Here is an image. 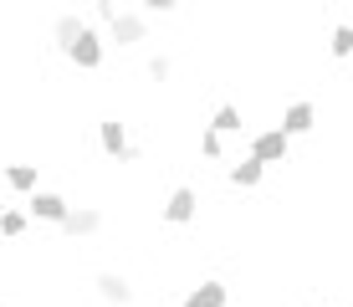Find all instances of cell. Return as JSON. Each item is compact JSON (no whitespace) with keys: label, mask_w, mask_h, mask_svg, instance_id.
Segmentation results:
<instances>
[{"label":"cell","mask_w":353,"mask_h":307,"mask_svg":"<svg viewBox=\"0 0 353 307\" xmlns=\"http://www.w3.org/2000/svg\"><path fill=\"white\" fill-rule=\"evenodd\" d=\"M159 220L174 226V230L194 226V220H200V190H194V184H174V190L164 195V205H159Z\"/></svg>","instance_id":"cell-1"},{"label":"cell","mask_w":353,"mask_h":307,"mask_svg":"<svg viewBox=\"0 0 353 307\" xmlns=\"http://www.w3.org/2000/svg\"><path fill=\"white\" fill-rule=\"evenodd\" d=\"M67 61H72L77 72H103V61H108V31H92V26H88L77 41L67 46Z\"/></svg>","instance_id":"cell-2"},{"label":"cell","mask_w":353,"mask_h":307,"mask_svg":"<svg viewBox=\"0 0 353 307\" xmlns=\"http://www.w3.org/2000/svg\"><path fill=\"white\" fill-rule=\"evenodd\" d=\"M246 154H251V159H261L266 169H272V164H287V159H292V133H282V128H276V123H272V128L251 133Z\"/></svg>","instance_id":"cell-3"},{"label":"cell","mask_w":353,"mask_h":307,"mask_svg":"<svg viewBox=\"0 0 353 307\" xmlns=\"http://www.w3.org/2000/svg\"><path fill=\"white\" fill-rule=\"evenodd\" d=\"M103 31H108V41H113V46H123V52H128V46L149 41V16H143V10H118Z\"/></svg>","instance_id":"cell-4"},{"label":"cell","mask_w":353,"mask_h":307,"mask_svg":"<svg viewBox=\"0 0 353 307\" xmlns=\"http://www.w3.org/2000/svg\"><path fill=\"white\" fill-rule=\"evenodd\" d=\"M103 226H108L103 205H72V215H67L57 230H62L67 241H92V236H103Z\"/></svg>","instance_id":"cell-5"},{"label":"cell","mask_w":353,"mask_h":307,"mask_svg":"<svg viewBox=\"0 0 353 307\" xmlns=\"http://www.w3.org/2000/svg\"><path fill=\"white\" fill-rule=\"evenodd\" d=\"M26 210H31V220H41V226H62L72 215V200L62 190H36V195H26Z\"/></svg>","instance_id":"cell-6"},{"label":"cell","mask_w":353,"mask_h":307,"mask_svg":"<svg viewBox=\"0 0 353 307\" xmlns=\"http://www.w3.org/2000/svg\"><path fill=\"white\" fill-rule=\"evenodd\" d=\"M276 128L292 133V139H307V133L318 128V103H312V97H292L282 108V123H276Z\"/></svg>","instance_id":"cell-7"},{"label":"cell","mask_w":353,"mask_h":307,"mask_svg":"<svg viewBox=\"0 0 353 307\" xmlns=\"http://www.w3.org/2000/svg\"><path fill=\"white\" fill-rule=\"evenodd\" d=\"M92 287H97V302H108V307H128L133 302V281L123 272H113V266H103V272L92 277Z\"/></svg>","instance_id":"cell-8"},{"label":"cell","mask_w":353,"mask_h":307,"mask_svg":"<svg viewBox=\"0 0 353 307\" xmlns=\"http://www.w3.org/2000/svg\"><path fill=\"white\" fill-rule=\"evenodd\" d=\"M179 307H230V287H225L221 277H200L185 292V302H179Z\"/></svg>","instance_id":"cell-9"},{"label":"cell","mask_w":353,"mask_h":307,"mask_svg":"<svg viewBox=\"0 0 353 307\" xmlns=\"http://www.w3.org/2000/svg\"><path fill=\"white\" fill-rule=\"evenodd\" d=\"M97 149L113 159V164H123V154H128V123L123 118H103V123H97Z\"/></svg>","instance_id":"cell-10"},{"label":"cell","mask_w":353,"mask_h":307,"mask_svg":"<svg viewBox=\"0 0 353 307\" xmlns=\"http://www.w3.org/2000/svg\"><path fill=\"white\" fill-rule=\"evenodd\" d=\"M82 31H88V21H82V16H77V10H62V16H57V21H52V46H57V52H62V57H67V46H72V41H77V36H82Z\"/></svg>","instance_id":"cell-11"},{"label":"cell","mask_w":353,"mask_h":307,"mask_svg":"<svg viewBox=\"0 0 353 307\" xmlns=\"http://www.w3.org/2000/svg\"><path fill=\"white\" fill-rule=\"evenodd\" d=\"M225 179H230V190H256V184L266 179V164L246 154L241 164H230V169H225Z\"/></svg>","instance_id":"cell-12"},{"label":"cell","mask_w":353,"mask_h":307,"mask_svg":"<svg viewBox=\"0 0 353 307\" xmlns=\"http://www.w3.org/2000/svg\"><path fill=\"white\" fill-rule=\"evenodd\" d=\"M6 184L16 195H36L41 190V164H6Z\"/></svg>","instance_id":"cell-13"},{"label":"cell","mask_w":353,"mask_h":307,"mask_svg":"<svg viewBox=\"0 0 353 307\" xmlns=\"http://www.w3.org/2000/svg\"><path fill=\"white\" fill-rule=\"evenodd\" d=\"M31 230V210L21 205H0V241H21Z\"/></svg>","instance_id":"cell-14"},{"label":"cell","mask_w":353,"mask_h":307,"mask_svg":"<svg viewBox=\"0 0 353 307\" xmlns=\"http://www.w3.org/2000/svg\"><path fill=\"white\" fill-rule=\"evenodd\" d=\"M241 123H246V118H241V103H221L210 113V128L215 133H241Z\"/></svg>","instance_id":"cell-15"},{"label":"cell","mask_w":353,"mask_h":307,"mask_svg":"<svg viewBox=\"0 0 353 307\" xmlns=\"http://www.w3.org/2000/svg\"><path fill=\"white\" fill-rule=\"evenodd\" d=\"M327 57H333V61H348L353 57V26H348V21L327 31Z\"/></svg>","instance_id":"cell-16"},{"label":"cell","mask_w":353,"mask_h":307,"mask_svg":"<svg viewBox=\"0 0 353 307\" xmlns=\"http://www.w3.org/2000/svg\"><path fill=\"white\" fill-rule=\"evenodd\" d=\"M200 154L210 159V164H221V159H225V133H215L210 123H205V128H200Z\"/></svg>","instance_id":"cell-17"},{"label":"cell","mask_w":353,"mask_h":307,"mask_svg":"<svg viewBox=\"0 0 353 307\" xmlns=\"http://www.w3.org/2000/svg\"><path fill=\"white\" fill-rule=\"evenodd\" d=\"M143 72H149V82H159V88H164V82H169V77H174V57H164V52H154V57H149V67H143Z\"/></svg>","instance_id":"cell-18"},{"label":"cell","mask_w":353,"mask_h":307,"mask_svg":"<svg viewBox=\"0 0 353 307\" xmlns=\"http://www.w3.org/2000/svg\"><path fill=\"white\" fill-rule=\"evenodd\" d=\"M139 10H143V16H174L179 0H139Z\"/></svg>","instance_id":"cell-19"},{"label":"cell","mask_w":353,"mask_h":307,"mask_svg":"<svg viewBox=\"0 0 353 307\" xmlns=\"http://www.w3.org/2000/svg\"><path fill=\"white\" fill-rule=\"evenodd\" d=\"M118 10H123V6H118V0H92V16L103 21V26H108V21L118 16Z\"/></svg>","instance_id":"cell-20"},{"label":"cell","mask_w":353,"mask_h":307,"mask_svg":"<svg viewBox=\"0 0 353 307\" xmlns=\"http://www.w3.org/2000/svg\"><path fill=\"white\" fill-rule=\"evenodd\" d=\"M318 307H338V302H318Z\"/></svg>","instance_id":"cell-21"},{"label":"cell","mask_w":353,"mask_h":307,"mask_svg":"<svg viewBox=\"0 0 353 307\" xmlns=\"http://www.w3.org/2000/svg\"><path fill=\"white\" fill-rule=\"evenodd\" d=\"M0 307H6V302H0Z\"/></svg>","instance_id":"cell-22"}]
</instances>
